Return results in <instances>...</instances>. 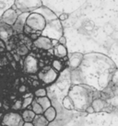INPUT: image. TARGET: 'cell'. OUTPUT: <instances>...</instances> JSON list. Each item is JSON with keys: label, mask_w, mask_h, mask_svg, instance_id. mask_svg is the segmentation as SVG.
<instances>
[{"label": "cell", "mask_w": 118, "mask_h": 126, "mask_svg": "<svg viewBox=\"0 0 118 126\" xmlns=\"http://www.w3.org/2000/svg\"><path fill=\"white\" fill-rule=\"evenodd\" d=\"M29 37H30V39H31V41L33 42V41H35L37 38H39V37H40V35H38L37 33H31V34H30V35H29Z\"/></svg>", "instance_id": "4316f807"}, {"label": "cell", "mask_w": 118, "mask_h": 126, "mask_svg": "<svg viewBox=\"0 0 118 126\" xmlns=\"http://www.w3.org/2000/svg\"><path fill=\"white\" fill-rule=\"evenodd\" d=\"M18 16H19V15H18L17 11L14 10V9H12V8H8V9H7V10L3 13V15L1 16L0 21L5 23V24H7L12 27V26L14 25L16 19H17Z\"/></svg>", "instance_id": "9c48e42d"}, {"label": "cell", "mask_w": 118, "mask_h": 126, "mask_svg": "<svg viewBox=\"0 0 118 126\" xmlns=\"http://www.w3.org/2000/svg\"><path fill=\"white\" fill-rule=\"evenodd\" d=\"M94 90V88L86 85L79 84L73 86L70 88L67 96L73 102L74 109H77L78 110H85L93 100Z\"/></svg>", "instance_id": "7a4b0ae2"}, {"label": "cell", "mask_w": 118, "mask_h": 126, "mask_svg": "<svg viewBox=\"0 0 118 126\" xmlns=\"http://www.w3.org/2000/svg\"><path fill=\"white\" fill-rule=\"evenodd\" d=\"M34 99L36 100V102L38 103L39 105L42 107V109L43 110V111L52 106V102H51L50 98H49L47 96L42 97V98H34Z\"/></svg>", "instance_id": "9a60e30c"}, {"label": "cell", "mask_w": 118, "mask_h": 126, "mask_svg": "<svg viewBox=\"0 0 118 126\" xmlns=\"http://www.w3.org/2000/svg\"><path fill=\"white\" fill-rule=\"evenodd\" d=\"M85 111L87 112V113H94V110H93V108H92V107H91V106H89V107H87V108H86V110H85Z\"/></svg>", "instance_id": "f1b7e54d"}, {"label": "cell", "mask_w": 118, "mask_h": 126, "mask_svg": "<svg viewBox=\"0 0 118 126\" xmlns=\"http://www.w3.org/2000/svg\"><path fill=\"white\" fill-rule=\"evenodd\" d=\"M52 12L53 11L49 9L48 7L42 6L37 9L30 12L26 18L25 25L31 29L32 33H37L41 36V33L44 31L49 16Z\"/></svg>", "instance_id": "3957f363"}, {"label": "cell", "mask_w": 118, "mask_h": 126, "mask_svg": "<svg viewBox=\"0 0 118 126\" xmlns=\"http://www.w3.org/2000/svg\"><path fill=\"white\" fill-rule=\"evenodd\" d=\"M68 58V66H69L70 70H75L79 66L81 61L83 59V54L79 53H71L69 54V56H67Z\"/></svg>", "instance_id": "7c38bea8"}, {"label": "cell", "mask_w": 118, "mask_h": 126, "mask_svg": "<svg viewBox=\"0 0 118 126\" xmlns=\"http://www.w3.org/2000/svg\"><path fill=\"white\" fill-rule=\"evenodd\" d=\"M0 126H1V124H0Z\"/></svg>", "instance_id": "e575fe53"}, {"label": "cell", "mask_w": 118, "mask_h": 126, "mask_svg": "<svg viewBox=\"0 0 118 126\" xmlns=\"http://www.w3.org/2000/svg\"><path fill=\"white\" fill-rule=\"evenodd\" d=\"M21 105H22V101L21 100H17V101L15 102L14 106L12 108L15 110H21Z\"/></svg>", "instance_id": "d4e9b609"}, {"label": "cell", "mask_w": 118, "mask_h": 126, "mask_svg": "<svg viewBox=\"0 0 118 126\" xmlns=\"http://www.w3.org/2000/svg\"><path fill=\"white\" fill-rule=\"evenodd\" d=\"M30 12H22L21 14L18 16L17 19L15 21L14 25L12 26L14 34H23V29H24L25 23H26V18L29 16Z\"/></svg>", "instance_id": "ba28073f"}, {"label": "cell", "mask_w": 118, "mask_h": 126, "mask_svg": "<svg viewBox=\"0 0 118 126\" xmlns=\"http://www.w3.org/2000/svg\"><path fill=\"white\" fill-rule=\"evenodd\" d=\"M90 106L93 108L94 111L95 112H100V111H103V110L106 107H108V104L106 103V101L104 99H101V98H95L92 100Z\"/></svg>", "instance_id": "5bb4252c"}, {"label": "cell", "mask_w": 118, "mask_h": 126, "mask_svg": "<svg viewBox=\"0 0 118 126\" xmlns=\"http://www.w3.org/2000/svg\"><path fill=\"white\" fill-rule=\"evenodd\" d=\"M59 77V73L55 71L51 66L45 67L42 71L38 72V78L43 84L50 85L55 83Z\"/></svg>", "instance_id": "8992f818"}, {"label": "cell", "mask_w": 118, "mask_h": 126, "mask_svg": "<svg viewBox=\"0 0 118 126\" xmlns=\"http://www.w3.org/2000/svg\"><path fill=\"white\" fill-rule=\"evenodd\" d=\"M23 69L26 73L31 74V75H34L38 72L39 70V64L38 60L33 54H28L25 58L24 62H23Z\"/></svg>", "instance_id": "52a82bcc"}, {"label": "cell", "mask_w": 118, "mask_h": 126, "mask_svg": "<svg viewBox=\"0 0 118 126\" xmlns=\"http://www.w3.org/2000/svg\"><path fill=\"white\" fill-rule=\"evenodd\" d=\"M14 5L20 12H31L42 6V0H15Z\"/></svg>", "instance_id": "277c9868"}, {"label": "cell", "mask_w": 118, "mask_h": 126, "mask_svg": "<svg viewBox=\"0 0 118 126\" xmlns=\"http://www.w3.org/2000/svg\"><path fill=\"white\" fill-rule=\"evenodd\" d=\"M33 45L37 49L43 50V51H49V50L53 49L51 39L44 37V36H40L35 41H33Z\"/></svg>", "instance_id": "30bf717a"}, {"label": "cell", "mask_w": 118, "mask_h": 126, "mask_svg": "<svg viewBox=\"0 0 118 126\" xmlns=\"http://www.w3.org/2000/svg\"><path fill=\"white\" fill-rule=\"evenodd\" d=\"M23 126H33V124H32V123H24Z\"/></svg>", "instance_id": "1f68e13d"}, {"label": "cell", "mask_w": 118, "mask_h": 126, "mask_svg": "<svg viewBox=\"0 0 118 126\" xmlns=\"http://www.w3.org/2000/svg\"><path fill=\"white\" fill-rule=\"evenodd\" d=\"M3 112H0V121H1V120H2V118H3Z\"/></svg>", "instance_id": "836d02e7"}, {"label": "cell", "mask_w": 118, "mask_h": 126, "mask_svg": "<svg viewBox=\"0 0 118 126\" xmlns=\"http://www.w3.org/2000/svg\"><path fill=\"white\" fill-rule=\"evenodd\" d=\"M6 57H7V61H10V62L14 61V59H13V56H12V54H11L9 52H7V53H6Z\"/></svg>", "instance_id": "83f0119b"}, {"label": "cell", "mask_w": 118, "mask_h": 126, "mask_svg": "<svg viewBox=\"0 0 118 126\" xmlns=\"http://www.w3.org/2000/svg\"><path fill=\"white\" fill-rule=\"evenodd\" d=\"M68 17H69V14H67V13H61L57 18H58V19L60 21H65L68 18Z\"/></svg>", "instance_id": "cb8c5ba5"}, {"label": "cell", "mask_w": 118, "mask_h": 126, "mask_svg": "<svg viewBox=\"0 0 118 126\" xmlns=\"http://www.w3.org/2000/svg\"><path fill=\"white\" fill-rule=\"evenodd\" d=\"M55 71H56L57 73H60L64 70V63L63 61H61L60 59H55L53 60L52 62V66H51Z\"/></svg>", "instance_id": "d6986e66"}, {"label": "cell", "mask_w": 118, "mask_h": 126, "mask_svg": "<svg viewBox=\"0 0 118 126\" xmlns=\"http://www.w3.org/2000/svg\"><path fill=\"white\" fill-rule=\"evenodd\" d=\"M32 100H33V98H32V96H29V97H26V98L23 99V101H22L21 110H25V109L28 108L29 106L31 104Z\"/></svg>", "instance_id": "603a6c76"}, {"label": "cell", "mask_w": 118, "mask_h": 126, "mask_svg": "<svg viewBox=\"0 0 118 126\" xmlns=\"http://www.w3.org/2000/svg\"><path fill=\"white\" fill-rule=\"evenodd\" d=\"M51 43H52V46L53 47H55L58 44V40H56V39H52L51 40Z\"/></svg>", "instance_id": "f546056e"}, {"label": "cell", "mask_w": 118, "mask_h": 126, "mask_svg": "<svg viewBox=\"0 0 118 126\" xmlns=\"http://www.w3.org/2000/svg\"><path fill=\"white\" fill-rule=\"evenodd\" d=\"M53 53L54 55L57 57L58 59H63L64 57H66L68 55L67 53V49L65 45H61V44H57L56 46L53 47Z\"/></svg>", "instance_id": "4fadbf2b"}, {"label": "cell", "mask_w": 118, "mask_h": 126, "mask_svg": "<svg viewBox=\"0 0 118 126\" xmlns=\"http://www.w3.org/2000/svg\"><path fill=\"white\" fill-rule=\"evenodd\" d=\"M20 115L24 123H31L33 118H34L35 113L30 109H25V110H23V111Z\"/></svg>", "instance_id": "ac0fdd59"}, {"label": "cell", "mask_w": 118, "mask_h": 126, "mask_svg": "<svg viewBox=\"0 0 118 126\" xmlns=\"http://www.w3.org/2000/svg\"><path fill=\"white\" fill-rule=\"evenodd\" d=\"M42 115L44 116V118L47 121H48V123H50L51 122H53L54 120L56 119V110L53 106H51L50 108H48L47 110H45L43 113H42Z\"/></svg>", "instance_id": "2e32d148"}, {"label": "cell", "mask_w": 118, "mask_h": 126, "mask_svg": "<svg viewBox=\"0 0 118 126\" xmlns=\"http://www.w3.org/2000/svg\"><path fill=\"white\" fill-rule=\"evenodd\" d=\"M6 48H7L6 43H5L3 41H1V40H0V49H6Z\"/></svg>", "instance_id": "4dcf8cb0"}, {"label": "cell", "mask_w": 118, "mask_h": 126, "mask_svg": "<svg viewBox=\"0 0 118 126\" xmlns=\"http://www.w3.org/2000/svg\"><path fill=\"white\" fill-rule=\"evenodd\" d=\"M13 35H14V32L12 27L0 21V40L6 43Z\"/></svg>", "instance_id": "8fae6325"}, {"label": "cell", "mask_w": 118, "mask_h": 126, "mask_svg": "<svg viewBox=\"0 0 118 126\" xmlns=\"http://www.w3.org/2000/svg\"><path fill=\"white\" fill-rule=\"evenodd\" d=\"M31 105V110L34 112L35 115H40V114H42V113H43V110H42V107L36 102V100H35L34 98H33V100H32Z\"/></svg>", "instance_id": "ffe728a7"}, {"label": "cell", "mask_w": 118, "mask_h": 126, "mask_svg": "<svg viewBox=\"0 0 118 126\" xmlns=\"http://www.w3.org/2000/svg\"><path fill=\"white\" fill-rule=\"evenodd\" d=\"M58 43H59V44H61V45L66 46V37H65L64 35L61 36V37L58 39Z\"/></svg>", "instance_id": "484cf974"}, {"label": "cell", "mask_w": 118, "mask_h": 126, "mask_svg": "<svg viewBox=\"0 0 118 126\" xmlns=\"http://www.w3.org/2000/svg\"><path fill=\"white\" fill-rule=\"evenodd\" d=\"M23 120L19 112H7L3 115L1 120L2 126H23Z\"/></svg>", "instance_id": "5b68a950"}, {"label": "cell", "mask_w": 118, "mask_h": 126, "mask_svg": "<svg viewBox=\"0 0 118 126\" xmlns=\"http://www.w3.org/2000/svg\"><path fill=\"white\" fill-rule=\"evenodd\" d=\"M25 89H26V88H25V86H22V87H21V88H20V92H24Z\"/></svg>", "instance_id": "d6a6232c"}, {"label": "cell", "mask_w": 118, "mask_h": 126, "mask_svg": "<svg viewBox=\"0 0 118 126\" xmlns=\"http://www.w3.org/2000/svg\"><path fill=\"white\" fill-rule=\"evenodd\" d=\"M31 123H32L33 126H48L49 124L48 121L45 119L44 116L42 114L35 115Z\"/></svg>", "instance_id": "e0dca14e"}, {"label": "cell", "mask_w": 118, "mask_h": 126, "mask_svg": "<svg viewBox=\"0 0 118 126\" xmlns=\"http://www.w3.org/2000/svg\"><path fill=\"white\" fill-rule=\"evenodd\" d=\"M116 66L110 58L101 53L83 55L79 66L71 71V80L76 85H86L104 89L111 83Z\"/></svg>", "instance_id": "6da1fadb"}, {"label": "cell", "mask_w": 118, "mask_h": 126, "mask_svg": "<svg viewBox=\"0 0 118 126\" xmlns=\"http://www.w3.org/2000/svg\"><path fill=\"white\" fill-rule=\"evenodd\" d=\"M33 95H34L36 98H42V97H45V96H47V90H46V88H37V89L34 91Z\"/></svg>", "instance_id": "7402d4cb"}, {"label": "cell", "mask_w": 118, "mask_h": 126, "mask_svg": "<svg viewBox=\"0 0 118 126\" xmlns=\"http://www.w3.org/2000/svg\"><path fill=\"white\" fill-rule=\"evenodd\" d=\"M62 105L63 107L67 110H74V105H73V102L71 100V98L68 97V96H66L63 99V102H62Z\"/></svg>", "instance_id": "44dd1931"}]
</instances>
